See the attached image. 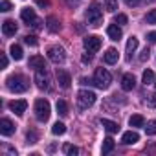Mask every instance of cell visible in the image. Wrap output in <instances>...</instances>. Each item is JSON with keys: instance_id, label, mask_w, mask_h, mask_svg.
I'll return each instance as SVG.
<instances>
[{"instance_id": "cell-1", "label": "cell", "mask_w": 156, "mask_h": 156, "mask_svg": "<svg viewBox=\"0 0 156 156\" xmlns=\"http://www.w3.org/2000/svg\"><path fill=\"white\" fill-rule=\"evenodd\" d=\"M85 17H87V22H88L92 28L101 26V24H103V9H101V6H99L98 2H94V4L87 9Z\"/></svg>"}, {"instance_id": "cell-2", "label": "cell", "mask_w": 156, "mask_h": 156, "mask_svg": "<svg viewBox=\"0 0 156 156\" xmlns=\"http://www.w3.org/2000/svg\"><path fill=\"white\" fill-rule=\"evenodd\" d=\"M112 83V75L107 68H98L96 73H94V85L101 90H107Z\"/></svg>"}, {"instance_id": "cell-3", "label": "cell", "mask_w": 156, "mask_h": 156, "mask_svg": "<svg viewBox=\"0 0 156 156\" xmlns=\"http://www.w3.org/2000/svg\"><path fill=\"white\" fill-rule=\"evenodd\" d=\"M8 88L11 92H15V94L26 92L28 90V79H26L24 75H20V73H15V75H11L9 79H8Z\"/></svg>"}, {"instance_id": "cell-4", "label": "cell", "mask_w": 156, "mask_h": 156, "mask_svg": "<svg viewBox=\"0 0 156 156\" xmlns=\"http://www.w3.org/2000/svg\"><path fill=\"white\" fill-rule=\"evenodd\" d=\"M35 83H37V87L41 90H50L51 88V79H50V73H48L46 66L44 68H39L35 72Z\"/></svg>"}, {"instance_id": "cell-5", "label": "cell", "mask_w": 156, "mask_h": 156, "mask_svg": "<svg viewBox=\"0 0 156 156\" xmlns=\"http://www.w3.org/2000/svg\"><path fill=\"white\" fill-rule=\"evenodd\" d=\"M96 103V94L92 90H79L77 92V105H79V108H88Z\"/></svg>"}, {"instance_id": "cell-6", "label": "cell", "mask_w": 156, "mask_h": 156, "mask_svg": "<svg viewBox=\"0 0 156 156\" xmlns=\"http://www.w3.org/2000/svg\"><path fill=\"white\" fill-rule=\"evenodd\" d=\"M20 19H22L28 26H33L35 30H41V28H42V20H39V19H37V15H35V11H33V9H30V8H24V9H22Z\"/></svg>"}, {"instance_id": "cell-7", "label": "cell", "mask_w": 156, "mask_h": 156, "mask_svg": "<svg viewBox=\"0 0 156 156\" xmlns=\"http://www.w3.org/2000/svg\"><path fill=\"white\" fill-rule=\"evenodd\" d=\"M35 118L39 121H46L50 118V103L46 99H37L35 101Z\"/></svg>"}, {"instance_id": "cell-8", "label": "cell", "mask_w": 156, "mask_h": 156, "mask_svg": "<svg viewBox=\"0 0 156 156\" xmlns=\"http://www.w3.org/2000/svg\"><path fill=\"white\" fill-rule=\"evenodd\" d=\"M48 59H50L51 62H55V64L64 62V59H66L64 48H62V46H51V48H48Z\"/></svg>"}, {"instance_id": "cell-9", "label": "cell", "mask_w": 156, "mask_h": 156, "mask_svg": "<svg viewBox=\"0 0 156 156\" xmlns=\"http://www.w3.org/2000/svg\"><path fill=\"white\" fill-rule=\"evenodd\" d=\"M83 44H85L87 51H90V53H96V51L101 48V39H99L98 35H90V37H87V39L83 41Z\"/></svg>"}, {"instance_id": "cell-10", "label": "cell", "mask_w": 156, "mask_h": 156, "mask_svg": "<svg viewBox=\"0 0 156 156\" xmlns=\"http://www.w3.org/2000/svg\"><path fill=\"white\" fill-rule=\"evenodd\" d=\"M57 83H59V87L61 88H70V83H72V77H70V73L66 72V70H59L57 68Z\"/></svg>"}, {"instance_id": "cell-11", "label": "cell", "mask_w": 156, "mask_h": 156, "mask_svg": "<svg viewBox=\"0 0 156 156\" xmlns=\"http://www.w3.org/2000/svg\"><path fill=\"white\" fill-rule=\"evenodd\" d=\"M0 132H2L4 136H11V134L15 132V125H13V121L8 119V118H2V119H0Z\"/></svg>"}, {"instance_id": "cell-12", "label": "cell", "mask_w": 156, "mask_h": 156, "mask_svg": "<svg viewBox=\"0 0 156 156\" xmlns=\"http://www.w3.org/2000/svg\"><path fill=\"white\" fill-rule=\"evenodd\" d=\"M26 107H28V103H26L24 99H15V101H11V103H9L11 112H15L17 116H22V114L26 112Z\"/></svg>"}, {"instance_id": "cell-13", "label": "cell", "mask_w": 156, "mask_h": 156, "mask_svg": "<svg viewBox=\"0 0 156 156\" xmlns=\"http://www.w3.org/2000/svg\"><path fill=\"white\" fill-rule=\"evenodd\" d=\"M136 87V77L132 75V73H125L123 77H121V88L125 90V92H129V90H132Z\"/></svg>"}, {"instance_id": "cell-14", "label": "cell", "mask_w": 156, "mask_h": 156, "mask_svg": "<svg viewBox=\"0 0 156 156\" xmlns=\"http://www.w3.org/2000/svg\"><path fill=\"white\" fill-rule=\"evenodd\" d=\"M118 59H119V53H118V50H116V48H108V50H107V53L103 55V61H105L107 64H116V62H118Z\"/></svg>"}, {"instance_id": "cell-15", "label": "cell", "mask_w": 156, "mask_h": 156, "mask_svg": "<svg viewBox=\"0 0 156 156\" xmlns=\"http://www.w3.org/2000/svg\"><path fill=\"white\" fill-rule=\"evenodd\" d=\"M2 33H4L6 37L15 35V33H17V24H15V20H4V24H2Z\"/></svg>"}, {"instance_id": "cell-16", "label": "cell", "mask_w": 156, "mask_h": 156, "mask_svg": "<svg viewBox=\"0 0 156 156\" xmlns=\"http://www.w3.org/2000/svg\"><path fill=\"white\" fill-rule=\"evenodd\" d=\"M107 33H108V37H110L112 41H119V39H121V35H123V33H121V30H119V26H118L116 22H114V24H110V26L107 28Z\"/></svg>"}, {"instance_id": "cell-17", "label": "cell", "mask_w": 156, "mask_h": 156, "mask_svg": "<svg viewBox=\"0 0 156 156\" xmlns=\"http://www.w3.org/2000/svg\"><path fill=\"white\" fill-rule=\"evenodd\" d=\"M101 125H103V129H105L107 132H110V134H114V132H118V130H119V125H118L116 121L107 119V118H101Z\"/></svg>"}, {"instance_id": "cell-18", "label": "cell", "mask_w": 156, "mask_h": 156, "mask_svg": "<svg viewBox=\"0 0 156 156\" xmlns=\"http://www.w3.org/2000/svg\"><path fill=\"white\" fill-rule=\"evenodd\" d=\"M140 140V136H138V132H134V130H129V132H125L123 136H121V143H125V145H132V143H136Z\"/></svg>"}, {"instance_id": "cell-19", "label": "cell", "mask_w": 156, "mask_h": 156, "mask_svg": "<svg viewBox=\"0 0 156 156\" xmlns=\"http://www.w3.org/2000/svg\"><path fill=\"white\" fill-rule=\"evenodd\" d=\"M46 28H48L51 33H57V31L61 30V22L57 20V17H53V15H51V17H48V19H46Z\"/></svg>"}, {"instance_id": "cell-20", "label": "cell", "mask_w": 156, "mask_h": 156, "mask_svg": "<svg viewBox=\"0 0 156 156\" xmlns=\"http://www.w3.org/2000/svg\"><path fill=\"white\" fill-rule=\"evenodd\" d=\"M30 68H35V70H39V68H44L46 66V62H44V57H41V55H33V57H30Z\"/></svg>"}, {"instance_id": "cell-21", "label": "cell", "mask_w": 156, "mask_h": 156, "mask_svg": "<svg viewBox=\"0 0 156 156\" xmlns=\"http://www.w3.org/2000/svg\"><path fill=\"white\" fill-rule=\"evenodd\" d=\"M136 48H138V39L136 37H130L129 42H127V61L132 59V53L136 51Z\"/></svg>"}, {"instance_id": "cell-22", "label": "cell", "mask_w": 156, "mask_h": 156, "mask_svg": "<svg viewBox=\"0 0 156 156\" xmlns=\"http://www.w3.org/2000/svg\"><path fill=\"white\" fill-rule=\"evenodd\" d=\"M129 125L130 127H145V119H143L141 114H134V116H130Z\"/></svg>"}, {"instance_id": "cell-23", "label": "cell", "mask_w": 156, "mask_h": 156, "mask_svg": "<svg viewBox=\"0 0 156 156\" xmlns=\"http://www.w3.org/2000/svg\"><path fill=\"white\" fill-rule=\"evenodd\" d=\"M62 152L68 154V156H77L79 154V149H77L75 145H72V143H64L62 145Z\"/></svg>"}, {"instance_id": "cell-24", "label": "cell", "mask_w": 156, "mask_h": 156, "mask_svg": "<svg viewBox=\"0 0 156 156\" xmlns=\"http://www.w3.org/2000/svg\"><path fill=\"white\" fill-rule=\"evenodd\" d=\"M9 51H11V57L15 59V61H20L22 59V48L19 46V44H11V48H9Z\"/></svg>"}, {"instance_id": "cell-25", "label": "cell", "mask_w": 156, "mask_h": 156, "mask_svg": "<svg viewBox=\"0 0 156 156\" xmlns=\"http://www.w3.org/2000/svg\"><path fill=\"white\" fill-rule=\"evenodd\" d=\"M114 145H116V143H114V140H112L110 136H108V138H105V140H103V147H101L103 154H108V152L114 149Z\"/></svg>"}, {"instance_id": "cell-26", "label": "cell", "mask_w": 156, "mask_h": 156, "mask_svg": "<svg viewBox=\"0 0 156 156\" xmlns=\"http://www.w3.org/2000/svg\"><path fill=\"white\" fill-rule=\"evenodd\" d=\"M51 132H53V134H57V136H61V134H64V132H66V125H64V123H61V121H57V123H53Z\"/></svg>"}, {"instance_id": "cell-27", "label": "cell", "mask_w": 156, "mask_h": 156, "mask_svg": "<svg viewBox=\"0 0 156 156\" xmlns=\"http://www.w3.org/2000/svg\"><path fill=\"white\" fill-rule=\"evenodd\" d=\"M145 132H147V136H154V134H156V119L147 121V125H145Z\"/></svg>"}, {"instance_id": "cell-28", "label": "cell", "mask_w": 156, "mask_h": 156, "mask_svg": "<svg viewBox=\"0 0 156 156\" xmlns=\"http://www.w3.org/2000/svg\"><path fill=\"white\" fill-rule=\"evenodd\" d=\"M141 81H143L145 85H151V83L154 81V73H152V70H145V72H143Z\"/></svg>"}, {"instance_id": "cell-29", "label": "cell", "mask_w": 156, "mask_h": 156, "mask_svg": "<svg viewBox=\"0 0 156 156\" xmlns=\"http://www.w3.org/2000/svg\"><path fill=\"white\" fill-rule=\"evenodd\" d=\"M57 112H59L61 116H66V114H68V105H66V101H62V99L57 101Z\"/></svg>"}, {"instance_id": "cell-30", "label": "cell", "mask_w": 156, "mask_h": 156, "mask_svg": "<svg viewBox=\"0 0 156 156\" xmlns=\"http://www.w3.org/2000/svg\"><path fill=\"white\" fill-rule=\"evenodd\" d=\"M105 9L110 11V13H114L118 9V0H107V2H105Z\"/></svg>"}, {"instance_id": "cell-31", "label": "cell", "mask_w": 156, "mask_h": 156, "mask_svg": "<svg viewBox=\"0 0 156 156\" xmlns=\"http://www.w3.org/2000/svg\"><path fill=\"white\" fill-rule=\"evenodd\" d=\"M145 103H147V107L154 108V107H156V92H152V94H147V98H145Z\"/></svg>"}, {"instance_id": "cell-32", "label": "cell", "mask_w": 156, "mask_h": 156, "mask_svg": "<svg viewBox=\"0 0 156 156\" xmlns=\"http://www.w3.org/2000/svg\"><path fill=\"white\" fill-rule=\"evenodd\" d=\"M145 22H147V24H156V9H151V11L145 15Z\"/></svg>"}, {"instance_id": "cell-33", "label": "cell", "mask_w": 156, "mask_h": 156, "mask_svg": "<svg viewBox=\"0 0 156 156\" xmlns=\"http://www.w3.org/2000/svg\"><path fill=\"white\" fill-rule=\"evenodd\" d=\"M26 140H28V143H37L39 136H37V132H35V130H28V134H26Z\"/></svg>"}, {"instance_id": "cell-34", "label": "cell", "mask_w": 156, "mask_h": 156, "mask_svg": "<svg viewBox=\"0 0 156 156\" xmlns=\"http://www.w3.org/2000/svg\"><path fill=\"white\" fill-rule=\"evenodd\" d=\"M24 42H26L28 46H37V42H39V41H37V37H35V35H26V37H24Z\"/></svg>"}, {"instance_id": "cell-35", "label": "cell", "mask_w": 156, "mask_h": 156, "mask_svg": "<svg viewBox=\"0 0 156 156\" xmlns=\"http://www.w3.org/2000/svg\"><path fill=\"white\" fill-rule=\"evenodd\" d=\"M127 20H129L127 15H123V13H118V15L114 17V22H116V24H127Z\"/></svg>"}, {"instance_id": "cell-36", "label": "cell", "mask_w": 156, "mask_h": 156, "mask_svg": "<svg viewBox=\"0 0 156 156\" xmlns=\"http://www.w3.org/2000/svg\"><path fill=\"white\" fill-rule=\"evenodd\" d=\"M149 57H151V50H149V48H145V50L141 51V55H140V61H141V62H145V61H149Z\"/></svg>"}, {"instance_id": "cell-37", "label": "cell", "mask_w": 156, "mask_h": 156, "mask_svg": "<svg viewBox=\"0 0 156 156\" xmlns=\"http://www.w3.org/2000/svg\"><path fill=\"white\" fill-rule=\"evenodd\" d=\"M11 8H13V6H11V2H8V0H4V2L0 4V11H4V13H6V11H9Z\"/></svg>"}, {"instance_id": "cell-38", "label": "cell", "mask_w": 156, "mask_h": 156, "mask_svg": "<svg viewBox=\"0 0 156 156\" xmlns=\"http://www.w3.org/2000/svg\"><path fill=\"white\" fill-rule=\"evenodd\" d=\"M2 151H4V152H9V154H13V156H17V151H15V149H11V147H8V145H4V147H2Z\"/></svg>"}, {"instance_id": "cell-39", "label": "cell", "mask_w": 156, "mask_h": 156, "mask_svg": "<svg viewBox=\"0 0 156 156\" xmlns=\"http://www.w3.org/2000/svg\"><path fill=\"white\" fill-rule=\"evenodd\" d=\"M140 2H141V0H125V4H127V6H130V8H134V6H138Z\"/></svg>"}, {"instance_id": "cell-40", "label": "cell", "mask_w": 156, "mask_h": 156, "mask_svg": "<svg viewBox=\"0 0 156 156\" xmlns=\"http://www.w3.org/2000/svg\"><path fill=\"white\" fill-rule=\"evenodd\" d=\"M37 6H41V8H48V6H50V0H37Z\"/></svg>"}, {"instance_id": "cell-41", "label": "cell", "mask_w": 156, "mask_h": 156, "mask_svg": "<svg viewBox=\"0 0 156 156\" xmlns=\"http://www.w3.org/2000/svg\"><path fill=\"white\" fill-rule=\"evenodd\" d=\"M147 39H149L151 42H156V31H151V33H147Z\"/></svg>"}, {"instance_id": "cell-42", "label": "cell", "mask_w": 156, "mask_h": 156, "mask_svg": "<svg viewBox=\"0 0 156 156\" xmlns=\"http://www.w3.org/2000/svg\"><path fill=\"white\" fill-rule=\"evenodd\" d=\"M90 61H92V53L88 51V53H85V55H83V62H90Z\"/></svg>"}, {"instance_id": "cell-43", "label": "cell", "mask_w": 156, "mask_h": 156, "mask_svg": "<svg viewBox=\"0 0 156 156\" xmlns=\"http://www.w3.org/2000/svg\"><path fill=\"white\" fill-rule=\"evenodd\" d=\"M79 83H81V85H92L94 81H90V79H87V77H81V79H79Z\"/></svg>"}, {"instance_id": "cell-44", "label": "cell", "mask_w": 156, "mask_h": 156, "mask_svg": "<svg viewBox=\"0 0 156 156\" xmlns=\"http://www.w3.org/2000/svg\"><path fill=\"white\" fill-rule=\"evenodd\" d=\"M2 68H8V57H6V53H2Z\"/></svg>"}, {"instance_id": "cell-45", "label": "cell", "mask_w": 156, "mask_h": 156, "mask_svg": "<svg viewBox=\"0 0 156 156\" xmlns=\"http://www.w3.org/2000/svg\"><path fill=\"white\" fill-rule=\"evenodd\" d=\"M66 2H68V6H77L81 0H66Z\"/></svg>"}, {"instance_id": "cell-46", "label": "cell", "mask_w": 156, "mask_h": 156, "mask_svg": "<svg viewBox=\"0 0 156 156\" xmlns=\"http://www.w3.org/2000/svg\"><path fill=\"white\" fill-rule=\"evenodd\" d=\"M154 85H156V83H154Z\"/></svg>"}]
</instances>
